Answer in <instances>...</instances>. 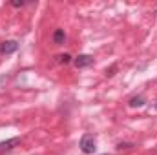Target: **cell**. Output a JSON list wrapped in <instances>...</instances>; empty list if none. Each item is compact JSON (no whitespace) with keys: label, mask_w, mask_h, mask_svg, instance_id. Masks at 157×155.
<instances>
[{"label":"cell","mask_w":157,"mask_h":155,"mask_svg":"<svg viewBox=\"0 0 157 155\" xmlns=\"http://www.w3.org/2000/svg\"><path fill=\"white\" fill-rule=\"evenodd\" d=\"M155 110H157V102H155Z\"/></svg>","instance_id":"obj_11"},{"label":"cell","mask_w":157,"mask_h":155,"mask_svg":"<svg viewBox=\"0 0 157 155\" xmlns=\"http://www.w3.org/2000/svg\"><path fill=\"white\" fill-rule=\"evenodd\" d=\"M128 104H130L132 108H141V106H144V104H146V99H144L143 95H137V97H132Z\"/></svg>","instance_id":"obj_6"},{"label":"cell","mask_w":157,"mask_h":155,"mask_svg":"<svg viewBox=\"0 0 157 155\" xmlns=\"http://www.w3.org/2000/svg\"><path fill=\"white\" fill-rule=\"evenodd\" d=\"M115 70H117V66H112V68H110V70H106V75H108V77H112V75H113V71H115Z\"/></svg>","instance_id":"obj_8"},{"label":"cell","mask_w":157,"mask_h":155,"mask_svg":"<svg viewBox=\"0 0 157 155\" xmlns=\"http://www.w3.org/2000/svg\"><path fill=\"white\" fill-rule=\"evenodd\" d=\"M17 144H20V137H13V139H7V141H4V142H0V153H4V152H9V150H13Z\"/></svg>","instance_id":"obj_4"},{"label":"cell","mask_w":157,"mask_h":155,"mask_svg":"<svg viewBox=\"0 0 157 155\" xmlns=\"http://www.w3.org/2000/svg\"><path fill=\"white\" fill-rule=\"evenodd\" d=\"M78 148H80L82 153L91 155L97 150V141H95V137H93L91 133H84V135L80 137V141H78Z\"/></svg>","instance_id":"obj_1"},{"label":"cell","mask_w":157,"mask_h":155,"mask_svg":"<svg viewBox=\"0 0 157 155\" xmlns=\"http://www.w3.org/2000/svg\"><path fill=\"white\" fill-rule=\"evenodd\" d=\"M130 146H132V144H122V142H121V144L117 146V150H122V148H130Z\"/></svg>","instance_id":"obj_10"},{"label":"cell","mask_w":157,"mask_h":155,"mask_svg":"<svg viewBox=\"0 0 157 155\" xmlns=\"http://www.w3.org/2000/svg\"><path fill=\"white\" fill-rule=\"evenodd\" d=\"M57 59H59V62H60V64H70V62H71V55H68V53L59 55Z\"/></svg>","instance_id":"obj_7"},{"label":"cell","mask_w":157,"mask_h":155,"mask_svg":"<svg viewBox=\"0 0 157 155\" xmlns=\"http://www.w3.org/2000/svg\"><path fill=\"white\" fill-rule=\"evenodd\" d=\"M18 49V42L17 40H6L0 44V53L2 55H9V53H15Z\"/></svg>","instance_id":"obj_2"},{"label":"cell","mask_w":157,"mask_h":155,"mask_svg":"<svg viewBox=\"0 0 157 155\" xmlns=\"http://www.w3.org/2000/svg\"><path fill=\"white\" fill-rule=\"evenodd\" d=\"M104 155H108V153H104Z\"/></svg>","instance_id":"obj_12"},{"label":"cell","mask_w":157,"mask_h":155,"mask_svg":"<svg viewBox=\"0 0 157 155\" xmlns=\"http://www.w3.org/2000/svg\"><path fill=\"white\" fill-rule=\"evenodd\" d=\"M11 6H13V7H22L24 2H11Z\"/></svg>","instance_id":"obj_9"},{"label":"cell","mask_w":157,"mask_h":155,"mask_svg":"<svg viewBox=\"0 0 157 155\" xmlns=\"http://www.w3.org/2000/svg\"><path fill=\"white\" fill-rule=\"evenodd\" d=\"M53 42H55L57 46H62V44L66 42V33H64V29H55V31H53Z\"/></svg>","instance_id":"obj_5"},{"label":"cell","mask_w":157,"mask_h":155,"mask_svg":"<svg viewBox=\"0 0 157 155\" xmlns=\"http://www.w3.org/2000/svg\"><path fill=\"white\" fill-rule=\"evenodd\" d=\"M73 64H75V68H78V70L80 68H88V66L93 64V57L91 55H86V53L84 55H78L77 59L73 60Z\"/></svg>","instance_id":"obj_3"}]
</instances>
